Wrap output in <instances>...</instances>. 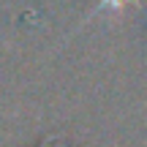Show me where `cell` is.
Returning <instances> with one entry per match:
<instances>
[{"instance_id":"1","label":"cell","mask_w":147,"mask_h":147,"mask_svg":"<svg viewBox=\"0 0 147 147\" xmlns=\"http://www.w3.org/2000/svg\"><path fill=\"white\" fill-rule=\"evenodd\" d=\"M115 3H120V0H115Z\"/></svg>"}]
</instances>
